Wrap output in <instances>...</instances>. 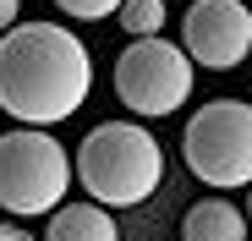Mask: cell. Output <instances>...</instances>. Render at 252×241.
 I'll use <instances>...</instances> for the list:
<instances>
[{
  "label": "cell",
  "mask_w": 252,
  "mask_h": 241,
  "mask_svg": "<svg viewBox=\"0 0 252 241\" xmlns=\"http://www.w3.org/2000/svg\"><path fill=\"white\" fill-rule=\"evenodd\" d=\"M71 176L82 192L104 209H137L159 192L164 181V148L148 126L137 120H99V126L77 143Z\"/></svg>",
  "instance_id": "7a4b0ae2"
},
{
  "label": "cell",
  "mask_w": 252,
  "mask_h": 241,
  "mask_svg": "<svg viewBox=\"0 0 252 241\" xmlns=\"http://www.w3.org/2000/svg\"><path fill=\"white\" fill-rule=\"evenodd\" d=\"M94 93L88 44L55 22H11L0 33V110L22 126H61Z\"/></svg>",
  "instance_id": "6da1fadb"
},
{
  "label": "cell",
  "mask_w": 252,
  "mask_h": 241,
  "mask_svg": "<svg viewBox=\"0 0 252 241\" xmlns=\"http://www.w3.org/2000/svg\"><path fill=\"white\" fill-rule=\"evenodd\" d=\"M0 241H33L22 225H6V219H0Z\"/></svg>",
  "instance_id": "7c38bea8"
},
{
  "label": "cell",
  "mask_w": 252,
  "mask_h": 241,
  "mask_svg": "<svg viewBox=\"0 0 252 241\" xmlns=\"http://www.w3.org/2000/svg\"><path fill=\"white\" fill-rule=\"evenodd\" d=\"M247 225H252V186H247Z\"/></svg>",
  "instance_id": "4fadbf2b"
},
{
  "label": "cell",
  "mask_w": 252,
  "mask_h": 241,
  "mask_svg": "<svg viewBox=\"0 0 252 241\" xmlns=\"http://www.w3.org/2000/svg\"><path fill=\"white\" fill-rule=\"evenodd\" d=\"M247 66H252V55H247Z\"/></svg>",
  "instance_id": "5bb4252c"
},
{
  "label": "cell",
  "mask_w": 252,
  "mask_h": 241,
  "mask_svg": "<svg viewBox=\"0 0 252 241\" xmlns=\"http://www.w3.org/2000/svg\"><path fill=\"white\" fill-rule=\"evenodd\" d=\"M115 22H121V33L148 38V33L164 28V0H121V6H115Z\"/></svg>",
  "instance_id": "9c48e42d"
},
{
  "label": "cell",
  "mask_w": 252,
  "mask_h": 241,
  "mask_svg": "<svg viewBox=\"0 0 252 241\" xmlns=\"http://www.w3.org/2000/svg\"><path fill=\"white\" fill-rule=\"evenodd\" d=\"M181 44L192 66L230 71L252 55V6L247 0H192V11L181 17Z\"/></svg>",
  "instance_id": "8992f818"
},
{
  "label": "cell",
  "mask_w": 252,
  "mask_h": 241,
  "mask_svg": "<svg viewBox=\"0 0 252 241\" xmlns=\"http://www.w3.org/2000/svg\"><path fill=\"white\" fill-rule=\"evenodd\" d=\"M71 153L50 126H17L0 137V209L17 219H38L66 203L71 192Z\"/></svg>",
  "instance_id": "3957f363"
},
{
  "label": "cell",
  "mask_w": 252,
  "mask_h": 241,
  "mask_svg": "<svg viewBox=\"0 0 252 241\" xmlns=\"http://www.w3.org/2000/svg\"><path fill=\"white\" fill-rule=\"evenodd\" d=\"M17 17H22V0H0V33H6Z\"/></svg>",
  "instance_id": "8fae6325"
},
{
  "label": "cell",
  "mask_w": 252,
  "mask_h": 241,
  "mask_svg": "<svg viewBox=\"0 0 252 241\" xmlns=\"http://www.w3.org/2000/svg\"><path fill=\"white\" fill-rule=\"evenodd\" d=\"M115 99L132 110V115H176L187 99H192V55L181 44H170V38H132L121 55H115Z\"/></svg>",
  "instance_id": "5b68a950"
},
{
  "label": "cell",
  "mask_w": 252,
  "mask_h": 241,
  "mask_svg": "<svg viewBox=\"0 0 252 241\" xmlns=\"http://www.w3.org/2000/svg\"><path fill=\"white\" fill-rule=\"evenodd\" d=\"M247 6H252V0H247Z\"/></svg>",
  "instance_id": "9a60e30c"
},
{
  "label": "cell",
  "mask_w": 252,
  "mask_h": 241,
  "mask_svg": "<svg viewBox=\"0 0 252 241\" xmlns=\"http://www.w3.org/2000/svg\"><path fill=\"white\" fill-rule=\"evenodd\" d=\"M181 241H247V214L225 197H203L181 219Z\"/></svg>",
  "instance_id": "ba28073f"
},
{
  "label": "cell",
  "mask_w": 252,
  "mask_h": 241,
  "mask_svg": "<svg viewBox=\"0 0 252 241\" xmlns=\"http://www.w3.org/2000/svg\"><path fill=\"white\" fill-rule=\"evenodd\" d=\"M181 153H187V170L214 192L252 186V104L247 99H214L197 115H187Z\"/></svg>",
  "instance_id": "277c9868"
},
{
  "label": "cell",
  "mask_w": 252,
  "mask_h": 241,
  "mask_svg": "<svg viewBox=\"0 0 252 241\" xmlns=\"http://www.w3.org/2000/svg\"><path fill=\"white\" fill-rule=\"evenodd\" d=\"M44 241H121V230H115V214L88 197V203H61V209H50Z\"/></svg>",
  "instance_id": "52a82bcc"
},
{
  "label": "cell",
  "mask_w": 252,
  "mask_h": 241,
  "mask_svg": "<svg viewBox=\"0 0 252 241\" xmlns=\"http://www.w3.org/2000/svg\"><path fill=\"white\" fill-rule=\"evenodd\" d=\"M55 6L66 17H77V22H99V17H115L121 0H55Z\"/></svg>",
  "instance_id": "30bf717a"
}]
</instances>
